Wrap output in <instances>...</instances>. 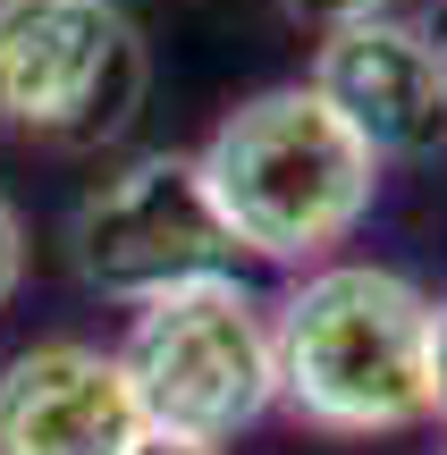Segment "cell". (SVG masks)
<instances>
[{"label":"cell","instance_id":"7","mask_svg":"<svg viewBox=\"0 0 447 455\" xmlns=\"http://www.w3.org/2000/svg\"><path fill=\"white\" fill-rule=\"evenodd\" d=\"M313 84L355 135H363L371 161H431L447 152V84L422 51L414 17H380V26H355L313 43Z\"/></svg>","mask_w":447,"mask_h":455},{"label":"cell","instance_id":"10","mask_svg":"<svg viewBox=\"0 0 447 455\" xmlns=\"http://www.w3.org/2000/svg\"><path fill=\"white\" fill-rule=\"evenodd\" d=\"M431 422L447 430V295L431 304Z\"/></svg>","mask_w":447,"mask_h":455},{"label":"cell","instance_id":"1","mask_svg":"<svg viewBox=\"0 0 447 455\" xmlns=\"http://www.w3.org/2000/svg\"><path fill=\"white\" fill-rule=\"evenodd\" d=\"M195 169L220 228L236 236V253L296 278L338 261L380 203V161L304 76L262 84L236 110H220Z\"/></svg>","mask_w":447,"mask_h":455},{"label":"cell","instance_id":"2","mask_svg":"<svg viewBox=\"0 0 447 455\" xmlns=\"http://www.w3.org/2000/svg\"><path fill=\"white\" fill-rule=\"evenodd\" d=\"M279 413L321 439H397L431 422V295L388 261H321L270 304Z\"/></svg>","mask_w":447,"mask_h":455},{"label":"cell","instance_id":"3","mask_svg":"<svg viewBox=\"0 0 447 455\" xmlns=\"http://www.w3.org/2000/svg\"><path fill=\"white\" fill-rule=\"evenodd\" d=\"M118 371H127L144 430L169 439L228 447L253 422L279 413V355H270V304L245 278H212V287H178L144 304L118 338Z\"/></svg>","mask_w":447,"mask_h":455},{"label":"cell","instance_id":"12","mask_svg":"<svg viewBox=\"0 0 447 455\" xmlns=\"http://www.w3.org/2000/svg\"><path fill=\"white\" fill-rule=\"evenodd\" d=\"M127 455H228V447H203V439H169V430H144Z\"/></svg>","mask_w":447,"mask_h":455},{"label":"cell","instance_id":"6","mask_svg":"<svg viewBox=\"0 0 447 455\" xmlns=\"http://www.w3.org/2000/svg\"><path fill=\"white\" fill-rule=\"evenodd\" d=\"M144 439L118 346L34 338L0 363V455H127Z\"/></svg>","mask_w":447,"mask_h":455},{"label":"cell","instance_id":"8","mask_svg":"<svg viewBox=\"0 0 447 455\" xmlns=\"http://www.w3.org/2000/svg\"><path fill=\"white\" fill-rule=\"evenodd\" d=\"M405 0H279V17L296 34H313V43H330V34H355V26H380V17H397Z\"/></svg>","mask_w":447,"mask_h":455},{"label":"cell","instance_id":"5","mask_svg":"<svg viewBox=\"0 0 447 455\" xmlns=\"http://www.w3.org/2000/svg\"><path fill=\"white\" fill-rule=\"evenodd\" d=\"M68 261L93 295L144 312L178 287H212L236 270V236L220 228L212 195H203L195 152H135V161L101 169L68 212Z\"/></svg>","mask_w":447,"mask_h":455},{"label":"cell","instance_id":"11","mask_svg":"<svg viewBox=\"0 0 447 455\" xmlns=\"http://www.w3.org/2000/svg\"><path fill=\"white\" fill-rule=\"evenodd\" d=\"M414 34H422V51H431V68H439V84H447V0H431V9L414 17Z\"/></svg>","mask_w":447,"mask_h":455},{"label":"cell","instance_id":"9","mask_svg":"<svg viewBox=\"0 0 447 455\" xmlns=\"http://www.w3.org/2000/svg\"><path fill=\"white\" fill-rule=\"evenodd\" d=\"M26 253H34V244H26V220H17V203L0 195V312H9L17 287H26Z\"/></svg>","mask_w":447,"mask_h":455},{"label":"cell","instance_id":"4","mask_svg":"<svg viewBox=\"0 0 447 455\" xmlns=\"http://www.w3.org/2000/svg\"><path fill=\"white\" fill-rule=\"evenodd\" d=\"M152 51L118 0H0V127L51 152H101L135 127Z\"/></svg>","mask_w":447,"mask_h":455}]
</instances>
